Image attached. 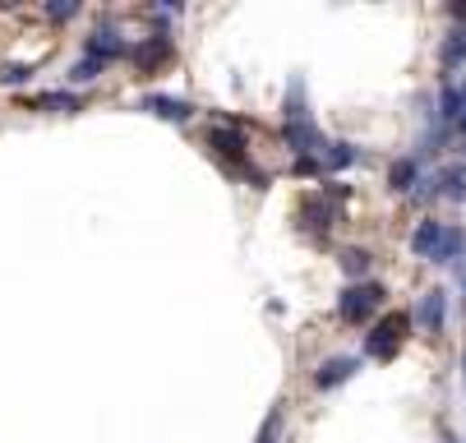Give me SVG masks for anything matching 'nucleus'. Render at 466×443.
<instances>
[{
  "instance_id": "nucleus-12",
  "label": "nucleus",
  "mask_w": 466,
  "mask_h": 443,
  "mask_svg": "<svg viewBox=\"0 0 466 443\" xmlns=\"http://www.w3.org/2000/svg\"><path fill=\"white\" fill-rule=\"evenodd\" d=\"M420 180V162L416 157H397L393 167H388V189H397V194H411Z\"/></svg>"
},
{
  "instance_id": "nucleus-10",
  "label": "nucleus",
  "mask_w": 466,
  "mask_h": 443,
  "mask_svg": "<svg viewBox=\"0 0 466 443\" xmlns=\"http://www.w3.org/2000/svg\"><path fill=\"white\" fill-rule=\"evenodd\" d=\"M337 263H342V272L352 277V281H370V263H374V254H370L365 245H346V250L337 254Z\"/></svg>"
},
{
  "instance_id": "nucleus-15",
  "label": "nucleus",
  "mask_w": 466,
  "mask_h": 443,
  "mask_svg": "<svg viewBox=\"0 0 466 443\" xmlns=\"http://www.w3.org/2000/svg\"><path fill=\"white\" fill-rule=\"evenodd\" d=\"M439 60H443L448 69L466 65V28H452V32H448V42L439 47Z\"/></svg>"
},
{
  "instance_id": "nucleus-2",
  "label": "nucleus",
  "mask_w": 466,
  "mask_h": 443,
  "mask_svg": "<svg viewBox=\"0 0 466 443\" xmlns=\"http://www.w3.org/2000/svg\"><path fill=\"white\" fill-rule=\"evenodd\" d=\"M383 287L379 281H352V287H342V296H337V314L346 318V324H370V318L379 314V305H383Z\"/></svg>"
},
{
  "instance_id": "nucleus-6",
  "label": "nucleus",
  "mask_w": 466,
  "mask_h": 443,
  "mask_svg": "<svg viewBox=\"0 0 466 443\" xmlns=\"http://www.w3.org/2000/svg\"><path fill=\"white\" fill-rule=\"evenodd\" d=\"M356 370H361V360H356V355H333V360H324V365H319L315 388H319V392H333L337 383H346Z\"/></svg>"
},
{
  "instance_id": "nucleus-7",
  "label": "nucleus",
  "mask_w": 466,
  "mask_h": 443,
  "mask_svg": "<svg viewBox=\"0 0 466 443\" xmlns=\"http://www.w3.org/2000/svg\"><path fill=\"white\" fill-rule=\"evenodd\" d=\"M439 245H443V222L425 217V222H420V226L411 231V254H416V259H430V263H434Z\"/></svg>"
},
{
  "instance_id": "nucleus-19",
  "label": "nucleus",
  "mask_w": 466,
  "mask_h": 443,
  "mask_svg": "<svg viewBox=\"0 0 466 443\" xmlns=\"http://www.w3.org/2000/svg\"><path fill=\"white\" fill-rule=\"evenodd\" d=\"M28 74H32L28 65H5V69H0V84H23Z\"/></svg>"
},
{
  "instance_id": "nucleus-16",
  "label": "nucleus",
  "mask_w": 466,
  "mask_h": 443,
  "mask_svg": "<svg viewBox=\"0 0 466 443\" xmlns=\"http://www.w3.org/2000/svg\"><path fill=\"white\" fill-rule=\"evenodd\" d=\"M356 162V143H328V152H324V167L328 171H342V167H352Z\"/></svg>"
},
{
  "instance_id": "nucleus-22",
  "label": "nucleus",
  "mask_w": 466,
  "mask_h": 443,
  "mask_svg": "<svg viewBox=\"0 0 466 443\" xmlns=\"http://www.w3.org/2000/svg\"><path fill=\"white\" fill-rule=\"evenodd\" d=\"M448 19H452V23H466V0H457V5H448Z\"/></svg>"
},
{
  "instance_id": "nucleus-1",
  "label": "nucleus",
  "mask_w": 466,
  "mask_h": 443,
  "mask_svg": "<svg viewBox=\"0 0 466 443\" xmlns=\"http://www.w3.org/2000/svg\"><path fill=\"white\" fill-rule=\"evenodd\" d=\"M208 148L222 157V162H231V171H241L250 185H263V176L250 167V148H245V134L231 130V125H213L208 130Z\"/></svg>"
},
{
  "instance_id": "nucleus-26",
  "label": "nucleus",
  "mask_w": 466,
  "mask_h": 443,
  "mask_svg": "<svg viewBox=\"0 0 466 443\" xmlns=\"http://www.w3.org/2000/svg\"><path fill=\"white\" fill-rule=\"evenodd\" d=\"M443 443H461V438H452V434H448V438H443Z\"/></svg>"
},
{
  "instance_id": "nucleus-14",
  "label": "nucleus",
  "mask_w": 466,
  "mask_h": 443,
  "mask_svg": "<svg viewBox=\"0 0 466 443\" xmlns=\"http://www.w3.org/2000/svg\"><path fill=\"white\" fill-rule=\"evenodd\" d=\"M167 51H171L167 37H148V42H139L130 56H134V65H139V69H152L158 60H167Z\"/></svg>"
},
{
  "instance_id": "nucleus-20",
  "label": "nucleus",
  "mask_w": 466,
  "mask_h": 443,
  "mask_svg": "<svg viewBox=\"0 0 466 443\" xmlns=\"http://www.w3.org/2000/svg\"><path fill=\"white\" fill-rule=\"evenodd\" d=\"M278 425H282V411H273V416H268V425H263L259 443H278Z\"/></svg>"
},
{
  "instance_id": "nucleus-23",
  "label": "nucleus",
  "mask_w": 466,
  "mask_h": 443,
  "mask_svg": "<svg viewBox=\"0 0 466 443\" xmlns=\"http://www.w3.org/2000/svg\"><path fill=\"white\" fill-rule=\"evenodd\" d=\"M74 10H79V5H47V14H51V19H69Z\"/></svg>"
},
{
  "instance_id": "nucleus-13",
  "label": "nucleus",
  "mask_w": 466,
  "mask_h": 443,
  "mask_svg": "<svg viewBox=\"0 0 466 443\" xmlns=\"http://www.w3.org/2000/svg\"><path fill=\"white\" fill-rule=\"evenodd\" d=\"M430 194H443V198H452V204H461V198H466V167H443L434 176Z\"/></svg>"
},
{
  "instance_id": "nucleus-17",
  "label": "nucleus",
  "mask_w": 466,
  "mask_h": 443,
  "mask_svg": "<svg viewBox=\"0 0 466 443\" xmlns=\"http://www.w3.org/2000/svg\"><path fill=\"white\" fill-rule=\"evenodd\" d=\"M37 106L42 111H79V93H42Z\"/></svg>"
},
{
  "instance_id": "nucleus-3",
  "label": "nucleus",
  "mask_w": 466,
  "mask_h": 443,
  "mask_svg": "<svg viewBox=\"0 0 466 443\" xmlns=\"http://www.w3.org/2000/svg\"><path fill=\"white\" fill-rule=\"evenodd\" d=\"M407 328H411V314H388V318H379V324L365 333V355H379V360H393L397 355V346H402V337H407Z\"/></svg>"
},
{
  "instance_id": "nucleus-5",
  "label": "nucleus",
  "mask_w": 466,
  "mask_h": 443,
  "mask_svg": "<svg viewBox=\"0 0 466 443\" xmlns=\"http://www.w3.org/2000/svg\"><path fill=\"white\" fill-rule=\"evenodd\" d=\"M443 314H448V291H443V287L425 291V300H420V309H416L420 328L430 333V337H439V333H443Z\"/></svg>"
},
{
  "instance_id": "nucleus-4",
  "label": "nucleus",
  "mask_w": 466,
  "mask_h": 443,
  "mask_svg": "<svg viewBox=\"0 0 466 443\" xmlns=\"http://www.w3.org/2000/svg\"><path fill=\"white\" fill-rule=\"evenodd\" d=\"M333 217H337V204H333V198H324V194H309L305 204H300V226L315 235V240H328Z\"/></svg>"
},
{
  "instance_id": "nucleus-24",
  "label": "nucleus",
  "mask_w": 466,
  "mask_h": 443,
  "mask_svg": "<svg viewBox=\"0 0 466 443\" xmlns=\"http://www.w3.org/2000/svg\"><path fill=\"white\" fill-rule=\"evenodd\" d=\"M457 281H461V305H466V259L457 263Z\"/></svg>"
},
{
  "instance_id": "nucleus-9",
  "label": "nucleus",
  "mask_w": 466,
  "mask_h": 443,
  "mask_svg": "<svg viewBox=\"0 0 466 443\" xmlns=\"http://www.w3.org/2000/svg\"><path fill=\"white\" fill-rule=\"evenodd\" d=\"M143 111L148 115H158V120H171V125H180V120H189V102H180V97H167V93H152V97H143Z\"/></svg>"
},
{
  "instance_id": "nucleus-11",
  "label": "nucleus",
  "mask_w": 466,
  "mask_h": 443,
  "mask_svg": "<svg viewBox=\"0 0 466 443\" xmlns=\"http://www.w3.org/2000/svg\"><path fill=\"white\" fill-rule=\"evenodd\" d=\"M461 259H466V231H461V226H443V245H439L434 263H443V268H457Z\"/></svg>"
},
{
  "instance_id": "nucleus-8",
  "label": "nucleus",
  "mask_w": 466,
  "mask_h": 443,
  "mask_svg": "<svg viewBox=\"0 0 466 443\" xmlns=\"http://www.w3.org/2000/svg\"><path fill=\"white\" fill-rule=\"evenodd\" d=\"M130 47L121 42V32H115V28H97L93 37H88V60H97V65H106V60H115V56H125Z\"/></svg>"
},
{
  "instance_id": "nucleus-18",
  "label": "nucleus",
  "mask_w": 466,
  "mask_h": 443,
  "mask_svg": "<svg viewBox=\"0 0 466 443\" xmlns=\"http://www.w3.org/2000/svg\"><path fill=\"white\" fill-rule=\"evenodd\" d=\"M97 69H102V65L84 56L79 65H74V69H69V78H74V84H93V78H97Z\"/></svg>"
},
{
  "instance_id": "nucleus-21",
  "label": "nucleus",
  "mask_w": 466,
  "mask_h": 443,
  "mask_svg": "<svg viewBox=\"0 0 466 443\" xmlns=\"http://www.w3.org/2000/svg\"><path fill=\"white\" fill-rule=\"evenodd\" d=\"M319 167H324L319 157H296V167H291V171H296V176H315Z\"/></svg>"
},
{
  "instance_id": "nucleus-25",
  "label": "nucleus",
  "mask_w": 466,
  "mask_h": 443,
  "mask_svg": "<svg viewBox=\"0 0 466 443\" xmlns=\"http://www.w3.org/2000/svg\"><path fill=\"white\" fill-rule=\"evenodd\" d=\"M457 134H461V139H466V115H461V120H457ZM461 148H466V143H461Z\"/></svg>"
}]
</instances>
